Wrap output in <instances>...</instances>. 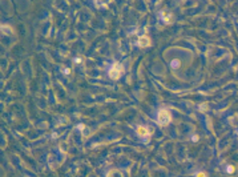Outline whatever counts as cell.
<instances>
[{"instance_id": "cell-1", "label": "cell", "mask_w": 238, "mask_h": 177, "mask_svg": "<svg viewBox=\"0 0 238 177\" xmlns=\"http://www.w3.org/2000/svg\"><path fill=\"white\" fill-rule=\"evenodd\" d=\"M124 65L120 64V63H114L112 67L109 68V71H108V75H109L110 79H113V80H118V79L121 77L122 75H124Z\"/></svg>"}, {"instance_id": "cell-2", "label": "cell", "mask_w": 238, "mask_h": 177, "mask_svg": "<svg viewBox=\"0 0 238 177\" xmlns=\"http://www.w3.org/2000/svg\"><path fill=\"white\" fill-rule=\"evenodd\" d=\"M170 120H172V117H170V113L168 112L166 109H161L158 114H157V123L162 127L168 125V124L170 123Z\"/></svg>"}, {"instance_id": "cell-3", "label": "cell", "mask_w": 238, "mask_h": 177, "mask_svg": "<svg viewBox=\"0 0 238 177\" xmlns=\"http://www.w3.org/2000/svg\"><path fill=\"white\" fill-rule=\"evenodd\" d=\"M136 133H137L138 136H141V137H148L149 136V129L146 127H144V125H140V127L136 128Z\"/></svg>"}, {"instance_id": "cell-4", "label": "cell", "mask_w": 238, "mask_h": 177, "mask_svg": "<svg viewBox=\"0 0 238 177\" xmlns=\"http://www.w3.org/2000/svg\"><path fill=\"white\" fill-rule=\"evenodd\" d=\"M137 44H138V47H141V48H145V47L150 46V39H149L148 36H141V37H138V41H137Z\"/></svg>"}, {"instance_id": "cell-5", "label": "cell", "mask_w": 238, "mask_h": 177, "mask_svg": "<svg viewBox=\"0 0 238 177\" xmlns=\"http://www.w3.org/2000/svg\"><path fill=\"white\" fill-rule=\"evenodd\" d=\"M161 17H162L164 23H166V24L172 23V15H169V13H168V11H162V12H161Z\"/></svg>"}, {"instance_id": "cell-6", "label": "cell", "mask_w": 238, "mask_h": 177, "mask_svg": "<svg viewBox=\"0 0 238 177\" xmlns=\"http://www.w3.org/2000/svg\"><path fill=\"white\" fill-rule=\"evenodd\" d=\"M180 60H177V59H174V60L172 61V63H170V67H172L173 69H177L178 67H180Z\"/></svg>"}, {"instance_id": "cell-7", "label": "cell", "mask_w": 238, "mask_h": 177, "mask_svg": "<svg viewBox=\"0 0 238 177\" xmlns=\"http://www.w3.org/2000/svg\"><path fill=\"white\" fill-rule=\"evenodd\" d=\"M208 109V104H201L199 105V111H206Z\"/></svg>"}, {"instance_id": "cell-8", "label": "cell", "mask_w": 238, "mask_h": 177, "mask_svg": "<svg viewBox=\"0 0 238 177\" xmlns=\"http://www.w3.org/2000/svg\"><path fill=\"white\" fill-rule=\"evenodd\" d=\"M233 172H234V166L229 165V166H227V173H233Z\"/></svg>"}, {"instance_id": "cell-9", "label": "cell", "mask_w": 238, "mask_h": 177, "mask_svg": "<svg viewBox=\"0 0 238 177\" xmlns=\"http://www.w3.org/2000/svg\"><path fill=\"white\" fill-rule=\"evenodd\" d=\"M195 176H198V177H205V176H206V173H204V172H199V173H195Z\"/></svg>"}, {"instance_id": "cell-10", "label": "cell", "mask_w": 238, "mask_h": 177, "mask_svg": "<svg viewBox=\"0 0 238 177\" xmlns=\"http://www.w3.org/2000/svg\"><path fill=\"white\" fill-rule=\"evenodd\" d=\"M97 2L103 3V7H107V0H97Z\"/></svg>"}, {"instance_id": "cell-11", "label": "cell", "mask_w": 238, "mask_h": 177, "mask_svg": "<svg viewBox=\"0 0 238 177\" xmlns=\"http://www.w3.org/2000/svg\"><path fill=\"white\" fill-rule=\"evenodd\" d=\"M73 61H75V63H81V59H80V57H76Z\"/></svg>"}, {"instance_id": "cell-12", "label": "cell", "mask_w": 238, "mask_h": 177, "mask_svg": "<svg viewBox=\"0 0 238 177\" xmlns=\"http://www.w3.org/2000/svg\"><path fill=\"white\" fill-rule=\"evenodd\" d=\"M63 72H64V73H66V75H68V73H69V72H71V71H69L68 68H65V69H64V71H63Z\"/></svg>"}, {"instance_id": "cell-13", "label": "cell", "mask_w": 238, "mask_h": 177, "mask_svg": "<svg viewBox=\"0 0 238 177\" xmlns=\"http://www.w3.org/2000/svg\"><path fill=\"white\" fill-rule=\"evenodd\" d=\"M0 28H2V26H0Z\"/></svg>"}]
</instances>
